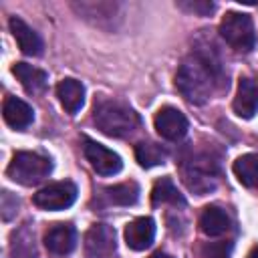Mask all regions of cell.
I'll use <instances>...</instances> for the list:
<instances>
[{"label":"cell","instance_id":"obj_1","mask_svg":"<svg viewBox=\"0 0 258 258\" xmlns=\"http://www.w3.org/2000/svg\"><path fill=\"white\" fill-rule=\"evenodd\" d=\"M220 83L218 64L204 52H191L185 56L175 75L177 91L194 105H204Z\"/></svg>","mask_w":258,"mask_h":258},{"label":"cell","instance_id":"obj_2","mask_svg":"<svg viewBox=\"0 0 258 258\" xmlns=\"http://www.w3.org/2000/svg\"><path fill=\"white\" fill-rule=\"evenodd\" d=\"M95 125L109 137H125L139 125L137 113L121 101H101L95 105Z\"/></svg>","mask_w":258,"mask_h":258},{"label":"cell","instance_id":"obj_3","mask_svg":"<svg viewBox=\"0 0 258 258\" xmlns=\"http://www.w3.org/2000/svg\"><path fill=\"white\" fill-rule=\"evenodd\" d=\"M52 171V161L34 151H16L6 173L20 185H36Z\"/></svg>","mask_w":258,"mask_h":258},{"label":"cell","instance_id":"obj_4","mask_svg":"<svg viewBox=\"0 0 258 258\" xmlns=\"http://www.w3.org/2000/svg\"><path fill=\"white\" fill-rule=\"evenodd\" d=\"M220 36L238 52H248L256 44L252 18L244 12H226L220 22Z\"/></svg>","mask_w":258,"mask_h":258},{"label":"cell","instance_id":"obj_5","mask_svg":"<svg viewBox=\"0 0 258 258\" xmlns=\"http://www.w3.org/2000/svg\"><path fill=\"white\" fill-rule=\"evenodd\" d=\"M181 177L187 189H191L198 196H204L212 191L218 183L216 161H212L208 155H198L194 159H187L181 167Z\"/></svg>","mask_w":258,"mask_h":258},{"label":"cell","instance_id":"obj_6","mask_svg":"<svg viewBox=\"0 0 258 258\" xmlns=\"http://www.w3.org/2000/svg\"><path fill=\"white\" fill-rule=\"evenodd\" d=\"M77 200V185L73 181H54L46 187H42L40 191L34 194L32 202L34 206H38L40 210H64L69 206H73Z\"/></svg>","mask_w":258,"mask_h":258},{"label":"cell","instance_id":"obj_7","mask_svg":"<svg viewBox=\"0 0 258 258\" xmlns=\"http://www.w3.org/2000/svg\"><path fill=\"white\" fill-rule=\"evenodd\" d=\"M117 250L115 230L107 224H93L85 234L87 258H111Z\"/></svg>","mask_w":258,"mask_h":258},{"label":"cell","instance_id":"obj_8","mask_svg":"<svg viewBox=\"0 0 258 258\" xmlns=\"http://www.w3.org/2000/svg\"><path fill=\"white\" fill-rule=\"evenodd\" d=\"M83 151H85L87 161L91 163V167H93L99 175H115V173H119L121 167H123L121 157H119L115 151L107 149L105 145H101V143H97V141L87 139L85 145H83Z\"/></svg>","mask_w":258,"mask_h":258},{"label":"cell","instance_id":"obj_9","mask_svg":"<svg viewBox=\"0 0 258 258\" xmlns=\"http://www.w3.org/2000/svg\"><path fill=\"white\" fill-rule=\"evenodd\" d=\"M155 129L167 141H179L187 133V119L175 107H161L155 113Z\"/></svg>","mask_w":258,"mask_h":258},{"label":"cell","instance_id":"obj_10","mask_svg":"<svg viewBox=\"0 0 258 258\" xmlns=\"http://www.w3.org/2000/svg\"><path fill=\"white\" fill-rule=\"evenodd\" d=\"M234 111L242 119H252L258 111V81L242 77L234 97Z\"/></svg>","mask_w":258,"mask_h":258},{"label":"cell","instance_id":"obj_11","mask_svg":"<svg viewBox=\"0 0 258 258\" xmlns=\"http://www.w3.org/2000/svg\"><path fill=\"white\" fill-rule=\"evenodd\" d=\"M44 246L50 254L56 256L71 254L77 246V230L71 224H54L44 236Z\"/></svg>","mask_w":258,"mask_h":258},{"label":"cell","instance_id":"obj_12","mask_svg":"<svg viewBox=\"0 0 258 258\" xmlns=\"http://www.w3.org/2000/svg\"><path fill=\"white\" fill-rule=\"evenodd\" d=\"M155 238V222L151 218H135L125 228V242L131 250H145Z\"/></svg>","mask_w":258,"mask_h":258},{"label":"cell","instance_id":"obj_13","mask_svg":"<svg viewBox=\"0 0 258 258\" xmlns=\"http://www.w3.org/2000/svg\"><path fill=\"white\" fill-rule=\"evenodd\" d=\"M10 32L18 44V48L24 52V54H30V56H36L42 52V38L18 16H12L10 18Z\"/></svg>","mask_w":258,"mask_h":258},{"label":"cell","instance_id":"obj_14","mask_svg":"<svg viewBox=\"0 0 258 258\" xmlns=\"http://www.w3.org/2000/svg\"><path fill=\"white\" fill-rule=\"evenodd\" d=\"M2 115H4V121L14 129H26L34 119L32 107L18 97H6L4 99Z\"/></svg>","mask_w":258,"mask_h":258},{"label":"cell","instance_id":"obj_15","mask_svg":"<svg viewBox=\"0 0 258 258\" xmlns=\"http://www.w3.org/2000/svg\"><path fill=\"white\" fill-rule=\"evenodd\" d=\"M56 97H58L60 105L64 107V111L75 115L81 111V107L85 103V87L77 79H62L56 85Z\"/></svg>","mask_w":258,"mask_h":258},{"label":"cell","instance_id":"obj_16","mask_svg":"<svg viewBox=\"0 0 258 258\" xmlns=\"http://www.w3.org/2000/svg\"><path fill=\"white\" fill-rule=\"evenodd\" d=\"M12 73L14 77L20 81V85L24 87L26 93L34 95V93H42L46 89V83H48V75L28 62H16L12 67Z\"/></svg>","mask_w":258,"mask_h":258},{"label":"cell","instance_id":"obj_17","mask_svg":"<svg viewBox=\"0 0 258 258\" xmlns=\"http://www.w3.org/2000/svg\"><path fill=\"white\" fill-rule=\"evenodd\" d=\"M200 228H202V232H204L206 236L216 238V236H222V234L228 232V228H230V218H228V214H226L222 208H218V206H208V208H204V212H202V216H200Z\"/></svg>","mask_w":258,"mask_h":258},{"label":"cell","instance_id":"obj_18","mask_svg":"<svg viewBox=\"0 0 258 258\" xmlns=\"http://www.w3.org/2000/svg\"><path fill=\"white\" fill-rule=\"evenodd\" d=\"M234 175L238 181L246 187L258 185V155L256 153H246L234 161Z\"/></svg>","mask_w":258,"mask_h":258},{"label":"cell","instance_id":"obj_19","mask_svg":"<svg viewBox=\"0 0 258 258\" xmlns=\"http://www.w3.org/2000/svg\"><path fill=\"white\" fill-rule=\"evenodd\" d=\"M151 204L161 206V204H171V206H183V198L177 191L175 183L169 177H161L153 183L151 189Z\"/></svg>","mask_w":258,"mask_h":258},{"label":"cell","instance_id":"obj_20","mask_svg":"<svg viewBox=\"0 0 258 258\" xmlns=\"http://www.w3.org/2000/svg\"><path fill=\"white\" fill-rule=\"evenodd\" d=\"M135 157L139 161L141 167L149 169V167H155V165H161L165 163V157H167V151L153 143V141H139L135 145Z\"/></svg>","mask_w":258,"mask_h":258},{"label":"cell","instance_id":"obj_21","mask_svg":"<svg viewBox=\"0 0 258 258\" xmlns=\"http://www.w3.org/2000/svg\"><path fill=\"white\" fill-rule=\"evenodd\" d=\"M10 252H12V258H38L34 234L28 228H20L18 232H14Z\"/></svg>","mask_w":258,"mask_h":258},{"label":"cell","instance_id":"obj_22","mask_svg":"<svg viewBox=\"0 0 258 258\" xmlns=\"http://www.w3.org/2000/svg\"><path fill=\"white\" fill-rule=\"evenodd\" d=\"M105 198L117 206H133L139 200V185L135 181L117 183V185L105 189Z\"/></svg>","mask_w":258,"mask_h":258},{"label":"cell","instance_id":"obj_23","mask_svg":"<svg viewBox=\"0 0 258 258\" xmlns=\"http://www.w3.org/2000/svg\"><path fill=\"white\" fill-rule=\"evenodd\" d=\"M232 244L230 242H210L202 250V258H230Z\"/></svg>","mask_w":258,"mask_h":258},{"label":"cell","instance_id":"obj_24","mask_svg":"<svg viewBox=\"0 0 258 258\" xmlns=\"http://www.w3.org/2000/svg\"><path fill=\"white\" fill-rule=\"evenodd\" d=\"M177 6L185 12L198 14V16H208L214 12V4L206 2V0H185V2H177Z\"/></svg>","mask_w":258,"mask_h":258},{"label":"cell","instance_id":"obj_25","mask_svg":"<svg viewBox=\"0 0 258 258\" xmlns=\"http://www.w3.org/2000/svg\"><path fill=\"white\" fill-rule=\"evenodd\" d=\"M18 212V200L10 191H2V218L10 220Z\"/></svg>","mask_w":258,"mask_h":258},{"label":"cell","instance_id":"obj_26","mask_svg":"<svg viewBox=\"0 0 258 258\" xmlns=\"http://www.w3.org/2000/svg\"><path fill=\"white\" fill-rule=\"evenodd\" d=\"M246 258H258V246H254L250 252H248V256Z\"/></svg>","mask_w":258,"mask_h":258},{"label":"cell","instance_id":"obj_27","mask_svg":"<svg viewBox=\"0 0 258 258\" xmlns=\"http://www.w3.org/2000/svg\"><path fill=\"white\" fill-rule=\"evenodd\" d=\"M151 258H173V256H169V254H165V252H155Z\"/></svg>","mask_w":258,"mask_h":258}]
</instances>
